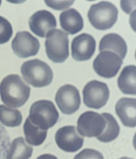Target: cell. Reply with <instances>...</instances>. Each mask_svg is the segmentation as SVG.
Masks as SVG:
<instances>
[{
	"mask_svg": "<svg viewBox=\"0 0 136 159\" xmlns=\"http://www.w3.org/2000/svg\"><path fill=\"white\" fill-rule=\"evenodd\" d=\"M30 93V87L18 75H8L0 84L1 100L10 107L23 106L29 99Z\"/></svg>",
	"mask_w": 136,
	"mask_h": 159,
	"instance_id": "obj_1",
	"label": "cell"
},
{
	"mask_svg": "<svg viewBox=\"0 0 136 159\" xmlns=\"http://www.w3.org/2000/svg\"><path fill=\"white\" fill-rule=\"evenodd\" d=\"M20 71L25 81L35 87L47 86L54 77L49 65L39 59L30 60L24 62Z\"/></svg>",
	"mask_w": 136,
	"mask_h": 159,
	"instance_id": "obj_2",
	"label": "cell"
},
{
	"mask_svg": "<svg viewBox=\"0 0 136 159\" xmlns=\"http://www.w3.org/2000/svg\"><path fill=\"white\" fill-rule=\"evenodd\" d=\"M28 118L35 126L43 130H47L57 123L59 113L53 102L48 100H40L32 105Z\"/></svg>",
	"mask_w": 136,
	"mask_h": 159,
	"instance_id": "obj_3",
	"label": "cell"
},
{
	"mask_svg": "<svg viewBox=\"0 0 136 159\" xmlns=\"http://www.w3.org/2000/svg\"><path fill=\"white\" fill-rule=\"evenodd\" d=\"M119 11L109 1H101L93 4L88 12V18L91 25L97 30H108L116 22Z\"/></svg>",
	"mask_w": 136,
	"mask_h": 159,
	"instance_id": "obj_4",
	"label": "cell"
},
{
	"mask_svg": "<svg viewBox=\"0 0 136 159\" xmlns=\"http://www.w3.org/2000/svg\"><path fill=\"white\" fill-rule=\"evenodd\" d=\"M46 37L45 46L47 57L55 63L64 62L69 56L68 34L62 30L53 29Z\"/></svg>",
	"mask_w": 136,
	"mask_h": 159,
	"instance_id": "obj_5",
	"label": "cell"
},
{
	"mask_svg": "<svg viewBox=\"0 0 136 159\" xmlns=\"http://www.w3.org/2000/svg\"><path fill=\"white\" fill-rule=\"evenodd\" d=\"M107 120L103 114L87 111L81 114L77 121V130L82 136L98 138L104 132Z\"/></svg>",
	"mask_w": 136,
	"mask_h": 159,
	"instance_id": "obj_6",
	"label": "cell"
},
{
	"mask_svg": "<svg viewBox=\"0 0 136 159\" xmlns=\"http://www.w3.org/2000/svg\"><path fill=\"white\" fill-rule=\"evenodd\" d=\"M110 91L107 84L93 80L88 82L83 90L85 105L93 109H100L107 104Z\"/></svg>",
	"mask_w": 136,
	"mask_h": 159,
	"instance_id": "obj_7",
	"label": "cell"
},
{
	"mask_svg": "<svg viewBox=\"0 0 136 159\" xmlns=\"http://www.w3.org/2000/svg\"><path fill=\"white\" fill-rule=\"evenodd\" d=\"M122 60L116 53L105 50L101 52L94 59V71L101 77L110 79L116 75L122 64Z\"/></svg>",
	"mask_w": 136,
	"mask_h": 159,
	"instance_id": "obj_8",
	"label": "cell"
},
{
	"mask_svg": "<svg viewBox=\"0 0 136 159\" xmlns=\"http://www.w3.org/2000/svg\"><path fill=\"white\" fill-rule=\"evenodd\" d=\"M55 101L62 113L73 114L79 109L81 105L79 91L73 85L64 84L57 90Z\"/></svg>",
	"mask_w": 136,
	"mask_h": 159,
	"instance_id": "obj_9",
	"label": "cell"
},
{
	"mask_svg": "<svg viewBox=\"0 0 136 159\" xmlns=\"http://www.w3.org/2000/svg\"><path fill=\"white\" fill-rule=\"evenodd\" d=\"M84 138L81 136L75 126L68 125L59 128L55 134L57 146L64 152H74L79 150L84 143Z\"/></svg>",
	"mask_w": 136,
	"mask_h": 159,
	"instance_id": "obj_10",
	"label": "cell"
},
{
	"mask_svg": "<svg viewBox=\"0 0 136 159\" xmlns=\"http://www.w3.org/2000/svg\"><path fill=\"white\" fill-rule=\"evenodd\" d=\"M12 48L18 57L27 58L37 54L40 49L39 42L28 32H19L12 42Z\"/></svg>",
	"mask_w": 136,
	"mask_h": 159,
	"instance_id": "obj_11",
	"label": "cell"
},
{
	"mask_svg": "<svg viewBox=\"0 0 136 159\" xmlns=\"http://www.w3.org/2000/svg\"><path fill=\"white\" fill-rule=\"evenodd\" d=\"M96 42L94 38L89 34L82 33L72 40V57L78 61L88 60L94 54Z\"/></svg>",
	"mask_w": 136,
	"mask_h": 159,
	"instance_id": "obj_12",
	"label": "cell"
},
{
	"mask_svg": "<svg viewBox=\"0 0 136 159\" xmlns=\"http://www.w3.org/2000/svg\"><path fill=\"white\" fill-rule=\"evenodd\" d=\"M30 30L40 37L45 38L50 30L57 26L54 15L46 10H40L34 13L29 20Z\"/></svg>",
	"mask_w": 136,
	"mask_h": 159,
	"instance_id": "obj_13",
	"label": "cell"
},
{
	"mask_svg": "<svg viewBox=\"0 0 136 159\" xmlns=\"http://www.w3.org/2000/svg\"><path fill=\"white\" fill-rule=\"evenodd\" d=\"M136 98H120L115 106V111L125 126L134 128L136 125Z\"/></svg>",
	"mask_w": 136,
	"mask_h": 159,
	"instance_id": "obj_14",
	"label": "cell"
},
{
	"mask_svg": "<svg viewBox=\"0 0 136 159\" xmlns=\"http://www.w3.org/2000/svg\"><path fill=\"white\" fill-rule=\"evenodd\" d=\"M61 27L70 34L79 32L84 27V21L80 13L74 8L63 11L59 16Z\"/></svg>",
	"mask_w": 136,
	"mask_h": 159,
	"instance_id": "obj_15",
	"label": "cell"
},
{
	"mask_svg": "<svg viewBox=\"0 0 136 159\" xmlns=\"http://www.w3.org/2000/svg\"><path fill=\"white\" fill-rule=\"evenodd\" d=\"M99 51H111L118 54L122 60L126 55L127 47L124 38L116 33H109L104 35L99 43Z\"/></svg>",
	"mask_w": 136,
	"mask_h": 159,
	"instance_id": "obj_16",
	"label": "cell"
},
{
	"mask_svg": "<svg viewBox=\"0 0 136 159\" xmlns=\"http://www.w3.org/2000/svg\"><path fill=\"white\" fill-rule=\"evenodd\" d=\"M136 66L128 65L122 70L117 79L120 89L124 94L136 95Z\"/></svg>",
	"mask_w": 136,
	"mask_h": 159,
	"instance_id": "obj_17",
	"label": "cell"
},
{
	"mask_svg": "<svg viewBox=\"0 0 136 159\" xmlns=\"http://www.w3.org/2000/svg\"><path fill=\"white\" fill-rule=\"evenodd\" d=\"M33 149L22 137L14 139L10 145L6 159H28L32 157Z\"/></svg>",
	"mask_w": 136,
	"mask_h": 159,
	"instance_id": "obj_18",
	"label": "cell"
},
{
	"mask_svg": "<svg viewBox=\"0 0 136 159\" xmlns=\"http://www.w3.org/2000/svg\"><path fill=\"white\" fill-rule=\"evenodd\" d=\"M23 130L26 141L33 146H39L44 143L47 137V130H43L35 126L28 117L24 126Z\"/></svg>",
	"mask_w": 136,
	"mask_h": 159,
	"instance_id": "obj_19",
	"label": "cell"
},
{
	"mask_svg": "<svg viewBox=\"0 0 136 159\" xmlns=\"http://www.w3.org/2000/svg\"><path fill=\"white\" fill-rule=\"evenodd\" d=\"M22 122V116L19 110L5 105H0V122L8 127H18Z\"/></svg>",
	"mask_w": 136,
	"mask_h": 159,
	"instance_id": "obj_20",
	"label": "cell"
},
{
	"mask_svg": "<svg viewBox=\"0 0 136 159\" xmlns=\"http://www.w3.org/2000/svg\"><path fill=\"white\" fill-rule=\"evenodd\" d=\"M102 114L106 119L107 125L103 134L97 139L103 143L112 142L119 136L120 128L116 120L112 114L107 113H103Z\"/></svg>",
	"mask_w": 136,
	"mask_h": 159,
	"instance_id": "obj_21",
	"label": "cell"
},
{
	"mask_svg": "<svg viewBox=\"0 0 136 159\" xmlns=\"http://www.w3.org/2000/svg\"><path fill=\"white\" fill-rule=\"evenodd\" d=\"M13 34V28L10 22L0 16V44H5L10 40Z\"/></svg>",
	"mask_w": 136,
	"mask_h": 159,
	"instance_id": "obj_22",
	"label": "cell"
},
{
	"mask_svg": "<svg viewBox=\"0 0 136 159\" xmlns=\"http://www.w3.org/2000/svg\"><path fill=\"white\" fill-rule=\"evenodd\" d=\"M10 145V138L7 131L0 124V159H5Z\"/></svg>",
	"mask_w": 136,
	"mask_h": 159,
	"instance_id": "obj_23",
	"label": "cell"
},
{
	"mask_svg": "<svg viewBox=\"0 0 136 159\" xmlns=\"http://www.w3.org/2000/svg\"><path fill=\"white\" fill-rule=\"evenodd\" d=\"M74 159H104L102 153L94 149H85L76 155Z\"/></svg>",
	"mask_w": 136,
	"mask_h": 159,
	"instance_id": "obj_24",
	"label": "cell"
},
{
	"mask_svg": "<svg viewBox=\"0 0 136 159\" xmlns=\"http://www.w3.org/2000/svg\"><path fill=\"white\" fill-rule=\"evenodd\" d=\"M45 2L49 7L52 8L54 10H62L70 7L74 2V1H45Z\"/></svg>",
	"mask_w": 136,
	"mask_h": 159,
	"instance_id": "obj_25",
	"label": "cell"
},
{
	"mask_svg": "<svg viewBox=\"0 0 136 159\" xmlns=\"http://www.w3.org/2000/svg\"><path fill=\"white\" fill-rule=\"evenodd\" d=\"M37 159H58L56 157L51 154H43L38 157Z\"/></svg>",
	"mask_w": 136,
	"mask_h": 159,
	"instance_id": "obj_26",
	"label": "cell"
},
{
	"mask_svg": "<svg viewBox=\"0 0 136 159\" xmlns=\"http://www.w3.org/2000/svg\"><path fill=\"white\" fill-rule=\"evenodd\" d=\"M131 159V158H129V157H121V158H120V159Z\"/></svg>",
	"mask_w": 136,
	"mask_h": 159,
	"instance_id": "obj_27",
	"label": "cell"
},
{
	"mask_svg": "<svg viewBox=\"0 0 136 159\" xmlns=\"http://www.w3.org/2000/svg\"><path fill=\"white\" fill-rule=\"evenodd\" d=\"M1 3H2V1H0V6H1Z\"/></svg>",
	"mask_w": 136,
	"mask_h": 159,
	"instance_id": "obj_28",
	"label": "cell"
}]
</instances>
